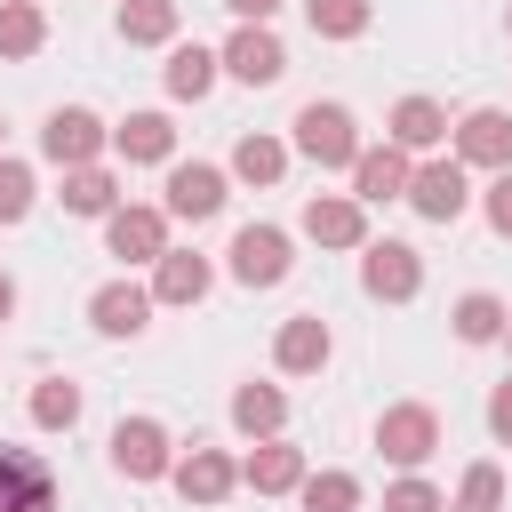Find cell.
Wrapping results in <instances>:
<instances>
[{
    "label": "cell",
    "mask_w": 512,
    "mask_h": 512,
    "mask_svg": "<svg viewBox=\"0 0 512 512\" xmlns=\"http://www.w3.org/2000/svg\"><path fill=\"white\" fill-rule=\"evenodd\" d=\"M288 128H296L288 152H304L312 168H344V176H352V160H360V128H352L344 104H304Z\"/></svg>",
    "instance_id": "6da1fadb"
},
{
    "label": "cell",
    "mask_w": 512,
    "mask_h": 512,
    "mask_svg": "<svg viewBox=\"0 0 512 512\" xmlns=\"http://www.w3.org/2000/svg\"><path fill=\"white\" fill-rule=\"evenodd\" d=\"M288 272H296V248H288L280 224H240L232 232V280L240 288H280Z\"/></svg>",
    "instance_id": "7a4b0ae2"
},
{
    "label": "cell",
    "mask_w": 512,
    "mask_h": 512,
    "mask_svg": "<svg viewBox=\"0 0 512 512\" xmlns=\"http://www.w3.org/2000/svg\"><path fill=\"white\" fill-rule=\"evenodd\" d=\"M376 448H384V464H432V448H440V416L424 408V400H392L384 416H376Z\"/></svg>",
    "instance_id": "3957f363"
},
{
    "label": "cell",
    "mask_w": 512,
    "mask_h": 512,
    "mask_svg": "<svg viewBox=\"0 0 512 512\" xmlns=\"http://www.w3.org/2000/svg\"><path fill=\"white\" fill-rule=\"evenodd\" d=\"M112 472H120V480H168V472H176L168 424H152V416H120V424H112Z\"/></svg>",
    "instance_id": "277c9868"
},
{
    "label": "cell",
    "mask_w": 512,
    "mask_h": 512,
    "mask_svg": "<svg viewBox=\"0 0 512 512\" xmlns=\"http://www.w3.org/2000/svg\"><path fill=\"white\" fill-rule=\"evenodd\" d=\"M112 144V128L88 112V104H56L48 112V128H40V152L56 160V168H96V152Z\"/></svg>",
    "instance_id": "5b68a950"
},
{
    "label": "cell",
    "mask_w": 512,
    "mask_h": 512,
    "mask_svg": "<svg viewBox=\"0 0 512 512\" xmlns=\"http://www.w3.org/2000/svg\"><path fill=\"white\" fill-rule=\"evenodd\" d=\"M408 208L424 216V224H456L464 208H472V176H464V160L448 152V160H424L416 176H408Z\"/></svg>",
    "instance_id": "8992f818"
},
{
    "label": "cell",
    "mask_w": 512,
    "mask_h": 512,
    "mask_svg": "<svg viewBox=\"0 0 512 512\" xmlns=\"http://www.w3.org/2000/svg\"><path fill=\"white\" fill-rule=\"evenodd\" d=\"M104 256H120V264H160V256H168V208H144V200L112 208V216H104Z\"/></svg>",
    "instance_id": "52a82bcc"
},
{
    "label": "cell",
    "mask_w": 512,
    "mask_h": 512,
    "mask_svg": "<svg viewBox=\"0 0 512 512\" xmlns=\"http://www.w3.org/2000/svg\"><path fill=\"white\" fill-rule=\"evenodd\" d=\"M360 288H368L376 304H408V296L424 288V256H416L408 240H368V248H360Z\"/></svg>",
    "instance_id": "ba28073f"
},
{
    "label": "cell",
    "mask_w": 512,
    "mask_h": 512,
    "mask_svg": "<svg viewBox=\"0 0 512 512\" xmlns=\"http://www.w3.org/2000/svg\"><path fill=\"white\" fill-rule=\"evenodd\" d=\"M0 512H56V472H48L40 448L0 440Z\"/></svg>",
    "instance_id": "9c48e42d"
},
{
    "label": "cell",
    "mask_w": 512,
    "mask_h": 512,
    "mask_svg": "<svg viewBox=\"0 0 512 512\" xmlns=\"http://www.w3.org/2000/svg\"><path fill=\"white\" fill-rule=\"evenodd\" d=\"M224 192H232V168H208V160H176L168 168V216H184V224H208L216 208H224Z\"/></svg>",
    "instance_id": "30bf717a"
},
{
    "label": "cell",
    "mask_w": 512,
    "mask_h": 512,
    "mask_svg": "<svg viewBox=\"0 0 512 512\" xmlns=\"http://www.w3.org/2000/svg\"><path fill=\"white\" fill-rule=\"evenodd\" d=\"M216 56H224V72H232V80H248V88H272V80L288 72V48H280V32H272V24H240Z\"/></svg>",
    "instance_id": "8fae6325"
},
{
    "label": "cell",
    "mask_w": 512,
    "mask_h": 512,
    "mask_svg": "<svg viewBox=\"0 0 512 512\" xmlns=\"http://www.w3.org/2000/svg\"><path fill=\"white\" fill-rule=\"evenodd\" d=\"M456 160H464V168L504 176V168H512V112H496V104L464 112V120H456Z\"/></svg>",
    "instance_id": "7c38bea8"
},
{
    "label": "cell",
    "mask_w": 512,
    "mask_h": 512,
    "mask_svg": "<svg viewBox=\"0 0 512 512\" xmlns=\"http://www.w3.org/2000/svg\"><path fill=\"white\" fill-rule=\"evenodd\" d=\"M408 176H416V160H408L400 144H360V160H352V200H360V208L408 200Z\"/></svg>",
    "instance_id": "4fadbf2b"
},
{
    "label": "cell",
    "mask_w": 512,
    "mask_h": 512,
    "mask_svg": "<svg viewBox=\"0 0 512 512\" xmlns=\"http://www.w3.org/2000/svg\"><path fill=\"white\" fill-rule=\"evenodd\" d=\"M304 240H320V248H368V208L352 192H312L304 200Z\"/></svg>",
    "instance_id": "5bb4252c"
},
{
    "label": "cell",
    "mask_w": 512,
    "mask_h": 512,
    "mask_svg": "<svg viewBox=\"0 0 512 512\" xmlns=\"http://www.w3.org/2000/svg\"><path fill=\"white\" fill-rule=\"evenodd\" d=\"M328 352H336V336H328V320H320V312H296V320H280V336H272L280 376H320V368H328Z\"/></svg>",
    "instance_id": "9a60e30c"
},
{
    "label": "cell",
    "mask_w": 512,
    "mask_h": 512,
    "mask_svg": "<svg viewBox=\"0 0 512 512\" xmlns=\"http://www.w3.org/2000/svg\"><path fill=\"white\" fill-rule=\"evenodd\" d=\"M88 320H96V336H144V328H152V288L104 280V288L88 296Z\"/></svg>",
    "instance_id": "2e32d148"
},
{
    "label": "cell",
    "mask_w": 512,
    "mask_h": 512,
    "mask_svg": "<svg viewBox=\"0 0 512 512\" xmlns=\"http://www.w3.org/2000/svg\"><path fill=\"white\" fill-rule=\"evenodd\" d=\"M168 480H176V496H184V504H224V496L240 488V464H232L224 448H192V456H176V472H168Z\"/></svg>",
    "instance_id": "e0dca14e"
},
{
    "label": "cell",
    "mask_w": 512,
    "mask_h": 512,
    "mask_svg": "<svg viewBox=\"0 0 512 512\" xmlns=\"http://www.w3.org/2000/svg\"><path fill=\"white\" fill-rule=\"evenodd\" d=\"M216 288V264L200 256V248H168L160 264H152V304H200Z\"/></svg>",
    "instance_id": "ac0fdd59"
},
{
    "label": "cell",
    "mask_w": 512,
    "mask_h": 512,
    "mask_svg": "<svg viewBox=\"0 0 512 512\" xmlns=\"http://www.w3.org/2000/svg\"><path fill=\"white\" fill-rule=\"evenodd\" d=\"M240 488H256V496H288V488H304V448H288V440H256V448L240 456Z\"/></svg>",
    "instance_id": "d6986e66"
},
{
    "label": "cell",
    "mask_w": 512,
    "mask_h": 512,
    "mask_svg": "<svg viewBox=\"0 0 512 512\" xmlns=\"http://www.w3.org/2000/svg\"><path fill=\"white\" fill-rule=\"evenodd\" d=\"M216 72H224V56H216V48L176 40V48H168V64H160V88H168L176 104H200V96L216 88Z\"/></svg>",
    "instance_id": "ffe728a7"
},
{
    "label": "cell",
    "mask_w": 512,
    "mask_h": 512,
    "mask_svg": "<svg viewBox=\"0 0 512 512\" xmlns=\"http://www.w3.org/2000/svg\"><path fill=\"white\" fill-rule=\"evenodd\" d=\"M112 152H120L128 168H160V160H176V128H168V112H128V120L112 128Z\"/></svg>",
    "instance_id": "44dd1931"
},
{
    "label": "cell",
    "mask_w": 512,
    "mask_h": 512,
    "mask_svg": "<svg viewBox=\"0 0 512 512\" xmlns=\"http://www.w3.org/2000/svg\"><path fill=\"white\" fill-rule=\"evenodd\" d=\"M392 144H400V152H440V144H448V112H440L432 96H400V104H392Z\"/></svg>",
    "instance_id": "7402d4cb"
},
{
    "label": "cell",
    "mask_w": 512,
    "mask_h": 512,
    "mask_svg": "<svg viewBox=\"0 0 512 512\" xmlns=\"http://www.w3.org/2000/svg\"><path fill=\"white\" fill-rule=\"evenodd\" d=\"M232 424H240L248 440H280V424H288V392H280V384H240V392H232Z\"/></svg>",
    "instance_id": "603a6c76"
},
{
    "label": "cell",
    "mask_w": 512,
    "mask_h": 512,
    "mask_svg": "<svg viewBox=\"0 0 512 512\" xmlns=\"http://www.w3.org/2000/svg\"><path fill=\"white\" fill-rule=\"evenodd\" d=\"M40 48H48V16H40V0H0V56L24 64V56H40Z\"/></svg>",
    "instance_id": "cb8c5ba5"
},
{
    "label": "cell",
    "mask_w": 512,
    "mask_h": 512,
    "mask_svg": "<svg viewBox=\"0 0 512 512\" xmlns=\"http://www.w3.org/2000/svg\"><path fill=\"white\" fill-rule=\"evenodd\" d=\"M232 176H240V184H280V176H288V144L264 136V128H248V136L232 144Z\"/></svg>",
    "instance_id": "d4e9b609"
},
{
    "label": "cell",
    "mask_w": 512,
    "mask_h": 512,
    "mask_svg": "<svg viewBox=\"0 0 512 512\" xmlns=\"http://www.w3.org/2000/svg\"><path fill=\"white\" fill-rule=\"evenodd\" d=\"M72 216H112L120 208V184H112V168L96 160V168H64V192H56Z\"/></svg>",
    "instance_id": "484cf974"
},
{
    "label": "cell",
    "mask_w": 512,
    "mask_h": 512,
    "mask_svg": "<svg viewBox=\"0 0 512 512\" xmlns=\"http://www.w3.org/2000/svg\"><path fill=\"white\" fill-rule=\"evenodd\" d=\"M456 336L464 344H504V328H512V312H504V296H488V288H472V296H456Z\"/></svg>",
    "instance_id": "4316f807"
},
{
    "label": "cell",
    "mask_w": 512,
    "mask_h": 512,
    "mask_svg": "<svg viewBox=\"0 0 512 512\" xmlns=\"http://www.w3.org/2000/svg\"><path fill=\"white\" fill-rule=\"evenodd\" d=\"M120 40L128 48H168L176 40V0H120Z\"/></svg>",
    "instance_id": "83f0119b"
},
{
    "label": "cell",
    "mask_w": 512,
    "mask_h": 512,
    "mask_svg": "<svg viewBox=\"0 0 512 512\" xmlns=\"http://www.w3.org/2000/svg\"><path fill=\"white\" fill-rule=\"evenodd\" d=\"M368 16H376L368 0H304V24H312L320 40H360Z\"/></svg>",
    "instance_id": "f1b7e54d"
},
{
    "label": "cell",
    "mask_w": 512,
    "mask_h": 512,
    "mask_svg": "<svg viewBox=\"0 0 512 512\" xmlns=\"http://www.w3.org/2000/svg\"><path fill=\"white\" fill-rule=\"evenodd\" d=\"M32 424H40V432H72V424H80V384H64V376L32 384Z\"/></svg>",
    "instance_id": "f546056e"
},
{
    "label": "cell",
    "mask_w": 512,
    "mask_h": 512,
    "mask_svg": "<svg viewBox=\"0 0 512 512\" xmlns=\"http://www.w3.org/2000/svg\"><path fill=\"white\" fill-rule=\"evenodd\" d=\"M304 512H360V480L352 472H304Z\"/></svg>",
    "instance_id": "4dcf8cb0"
},
{
    "label": "cell",
    "mask_w": 512,
    "mask_h": 512,
    "mask_svg": "<svg viewBox=\"0 0 512 512\" xmlns=\"http://www.w3.org/2000/svg\"><path fill=\"white\" fill-rule=\"evenodd\" d=\"M448 512H504V472H496V464H464Z\"/></svg>",
    "instance_id": "1f68e13d"
},
{
    "label": "cell",
    "mask_w": 512,
    "mask_h": 512,
    "mask_svg": "<svg viewBox=\"0 0 512 512\" xmlns=\"http://www.w3.org/2000/svg\"><path fill=\"white\" fill-rule=\"evenodd\" d=\"M32 192H40V184H32V168L0 152V224H24V216H32Z\"/></svg>",
    "instance_id": "d6a6232c"
},
{
    "label": "cell",
    "mask_w": 512,
    "mask_h": 512,
    "mask_svg": "<svg viewBox=\"0 0 512 512\" xmlns=\"http://www.w3.org/2000/svg\"><path fill=\"white\" fill-rule=\"evenodd\" d=\"M384 512H448V496H440L424 472H408V480H392V488H384Z\"/></svg>",
    "instance_id": "836d02e7"
},
{
    "label": "cell",
    "mask_w": 512,
    "mask_h": 512,
    "mask_svg": "<svg viewBox=\"0 0 512 512\" xmlns=\"http://www.w3.org/2000/svg\"><path fill=\"white\" fill-rule=\"evenodd\" d=\"M480 208H488V224H496V240H512V168H504V176H488V192H480Z\"/></svg>",
    "instance_id": "e575fe53"
},
{
    "label": "cell",
    "mask_w": 512,
    "mask_h": 512,
    "mask_svg": "<svg viewBox=\"0 0 512 512\" xmlns=\"http://www.w3.org/2000/svg\"><path fill=\"white\" fill-rule=\"evenodd\" d=\"M488 432H496V440H512V376L488 392Z\"/></svg>",
    "instance_id": "d590c367"
},
{
    "label": "cell",
    "mask_w": 512,
    "mask_h": 512,
    "mask_svg": "<svg viewBox=\"0 0 512 512\" xmlns=\"http://www.w3.org/2000/svg\"><path fill=\"white\" fill-rule=\"evenodd\" d=\"M224 8H232V16H240V24H272V16H280V8H288V0H224Z\"/></svg>",
    "instance_id": "8d00e7d4"
},
{
    "label": "cell",
    "mask_w": 512,
    "mask_h": 512,
    "mask_svg": "<svg viewBox=\"0 0 512 512\" xmlns=\"http://www.w3.org/2000/svg\"><path fill=\"white\" fill-rule=\"evenodd\" d=\"M8 312H16V280L0 272V320H8Z\"/></svg>",
    "instance_id": "74e56055"
},
{
    "label": "cell",
    "mask_w": 512,
    "mask_h": 512,
    "mask_svg": "<svg viewBox=\"0 0 512 512\" xmlns=\"http://www.w3.org/2000/svg\"><path fill=\"white\" fill-rule=\"evenodd\" d=\"M504 24H512V8H504Z\"/></svg>",
    "instance_id": "f35d334b"
},
{
    "label": "cell",
    "mask_w": 512,
    "mask_h": 512,
    "mask_svg": "<svg viewBox=\"0 0 512 512\" xmlns=\"http://www.w3.org/2000/svg\"><path fill=\"white\" fill-rule=\"evenodd\" d=\"M504 344H512V328H504Z\"/></svg>",
    "instance_id": "ab89813d"
},
{
    "label": "cell",
    "mask_w": 512,
    "mask_h": 512,
    "mask_svg": "<svg viewBox=\"0 0 512 512\" xmlns=\"http://www.w3.org/2000/svg\"><path fill=\"white\" fill-rule=\"evenodd\" d=\"M0 136H8V128H0Z\"/></svg>",
    "instance_id": "60d3db41"
}]
</instances>
